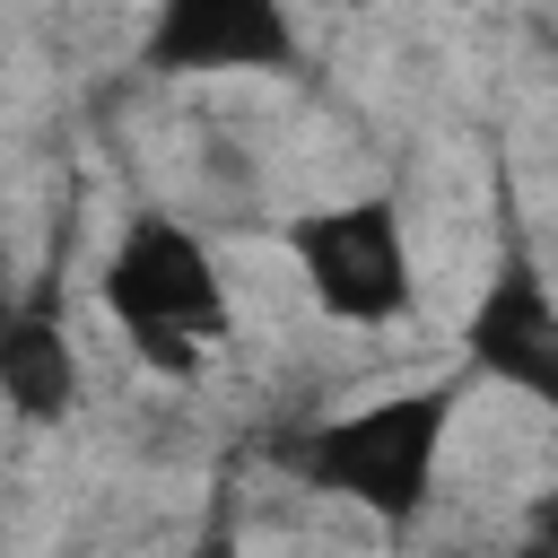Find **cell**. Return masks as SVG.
<instances>
[{
  "mask_svg": "<svg viewBox=\"0 0 558 558\" xmlns=\"http://www.w3.org/2000/svg\"><path fill=\"white\" fill-rule=\"evenodd\" d=\"M105 305H113L131 357L157 366V375H201L209 349H218L227 323H235L209 244H201L183 218H166V209H140V218L122 227V244H113V262H105Z\"/></svg>",
  "mask_w": 558,
  "mask_h": 558,
  "instance_id": "1",
  "label": "cell"
},
{
  "mask_svg": "<svg viewBox=\"0 0 558 558\" xmlns=\"http://www.w3.org/2000/svg\"><path fill=\"white\" fill-rule=\"evenodd\" d=\"M453 384H427V392H392L357 418H323L305 436V480L314 488H340L349 506H366L375 523H418L427 488H436V453H445V427H453Z\"/></svg>",
  "mask_w": 558,
  "mask_h": 558,
  "instance_id": "2",
  "label": "cell"
},
{
  "mask_svg": "<svg viewBox=\"0 0 558 558\" xmlns=\"http://www.w3.org/2000/svg\"><path fill=\"white\" fill-rule=\"evenodd\" d=\"M279 244H288L305 296L331 323H349V331L401 323L410 296H418V279H410V227H401L392 201H323V209L288 218Z\"/></svg>",
  "mask_w": 558,
  "mask_h": 558,
  "instance_id": "3",
  "label": "cell"
},
{
  "mask_svg": "<svg viewBox=\"0 0 558 558\" xmlns=\"http://www.w3.org/2000/svg\"><path fill=\"white\" fill-rule=\"evenodd\" d=\"M157 61L166 70H279L288 17L253 0H183L174 17H157Z\"/></svg>",
  "mask_w": 558,
  "mask_h": 558,
  "instance_id": "4",
  "label": "cell"
},
{
  "mask_svg": "<svg viewBox=\"0 0 558 558\" xmlns=\"http://www.w3.org/2000/svg\"><path fill=\"white\" fill-rule=\"evenodd\" d=\"M471 357L488 375H506L514 392H532V401L558 392V314H549V288L532 270H514V279L488 288V305L471 323Z\"/></svg>",
  "mask_w": 558,
  "mask_h": 558,
  "instance_id": "5",
  "label": "cell"
},
{
  "mask_svg": "<svg viewBox=\"0 0 558 558\" xmlns=\"http://www.w3.org/2000/svg\"><path fill=\"white\" fill-rule=\"evenodd\" d=\"M0 401L17 418H35V427L70 418V401H78V349H70V331H61L52 305L0 314Z\"/></svg>",
  "mask_w": 558,
  "mask_h": 558,
  "instance_id": "6",
  "label": "cell"
},
{
  "mask_svg": "<svg viewBox=\"0 0 558 558\" xmlns=\"http://www.w3.org/2000/svg\"><path fill=\"white\" fill-rule=\"evenodd\" d=\"M183 558H244V541H235V532H227V523H209V532H201V541H192V549H183Z\"/></svg>",
  "mask_w": 558,
  "mask_h": 558,
  "instance_id": "7",
  "label": "cell"
}]
</instances>
